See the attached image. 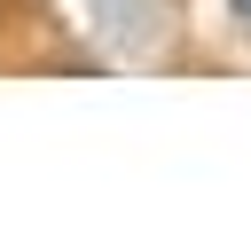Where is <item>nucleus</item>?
<instances>
[{"instance_id":"nucleus-1","label":"nucleus","mask_w":251,"mask_h":251,"mask_svg":"<svg viewBox=\"0 0 251 251\" xmlns=\"http://www.w3.org/2000/svg\"><path fill=\"white\" fill-rule=\"evenodd\" d=\"M235 16H251V0H235Z\"/></svg>"}]
</instances>
